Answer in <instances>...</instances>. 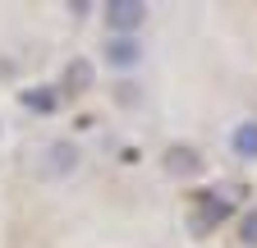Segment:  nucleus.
I'll return each mask as SVG.
<instances>
[{"label":"nucleus","instance_id":"nucleus-6","mask_svg":"<svg viewBox=\"0 0 257 248\" xmlns=\"http://www.w3.org/2000/svg\"><path fill=\"white\" fill-rule=\"evenodd\" d=\"M87 87H92V60H69V65H64V92L78 97Z\"/></svg>","mask_w":257,"mask_h":248},{"label":"nucleus","instance_id":"nucleus-4","mask_svg":"<svg viewBox=\"0 0 257 248\" xmlns=\"http://www.w3.org/2000/svg\"><path fill=\"white\" fill-rule=\"evenodd\" d=\"M138 60H143V42H134V37H110V42H106V65L134 69Z\"/></svg>","mask_w":257,"mask_h":248},{"label":"nucleus","instance_id":"nucleus-8","mask_svg":"<svg viewBox=\"0 0 257 248\" xmlns=\"http://www.w3.org/2000/svg\"><path fill=\"white\" fill-rule=\"evenodd\" d=\"M55 87H32V92H23V106L28 110H37V115H55Z\"/></svg>","mask_w":257,"mask_h":248},{"label":"nucleus","instance_id":"nucleus-9","mask_svg":"<svg viewBox=\"0 0 257 248\" xmlns=\"http://www.w3.org/2000/svg\"><path fill=\"white\" fill-rule=\"evenodd\" d=\"M239 243H243V248H257V207L243 211V221H239Z\"/></svg>","mask_w":257,"mask_h":248},{"label":"nucleus","instance_id":"nucleus-1","mask_svg":"<svg viewBox=\"0 0 257 248\" xmlns=\"http://www.w3.org/2000/svg\"><path fill=\"white\" fill-rule=\"evenodd\" d=\"M101 19H106V28L115 37H134L138 28L147 23V5H143V0H106Z\"/></svg>","mask_w":257,"mask_h":248},{"label":"nucleus","instance_id":"nucleus-7","mask_svg":"<svg viewBox=\"0 0 257 248\" xmlns=\"http://www.w3.org/2000/svg\"><path fill=\"white\" fill-rule=\"evenodd\" d=\"M166 170H170V175H198V170H202V157H193V147H170Z\"/></svg>","mask_w":257,"mask_h":248},{"label":"nucleus","instance_id":"nucleus-3","mask_svg":"<svg viewBox=\"0 0 257 248\" xmlns=\"http://www.w3.org/2000/svg\"><path fill=\"white\" fill-rule=\"evenodd\" d=\"M74 170H78V147L74 143H51L42 152V175L64 179V175H74Z\"/></svg>","mask_w":257,"mask_h":248},{"label":"nucleus","instance_id":"nucleus-2","mask_svg":"<svg viewBox=\"0 0 257 248\" xmlns=\"http://www.w3.org/2000/svg\"><path fill=\"white\" fill-rule=\"evenodd\" d=\"M230 211H234V193L225 189V193H202L198 202H193V230L198 234H207V230H216L220 221H230Z\"/></svg>","mask_w":257,"mask_h":248},{"label":"nucleus","instance_id":"nucleus-5","mask_svg":"<svg viewBox=\"0 0 257 248\" xmlns=\"http://www.w3.org/2000/svg\"><path fill=\"white\" fill-rule=\"evenodd\" d=\"M230 147H234V157L257 161V119H243V124H239V129L230 134Z\"/></svg>","mask_w":257,"mask_h":248}]
</instances>
